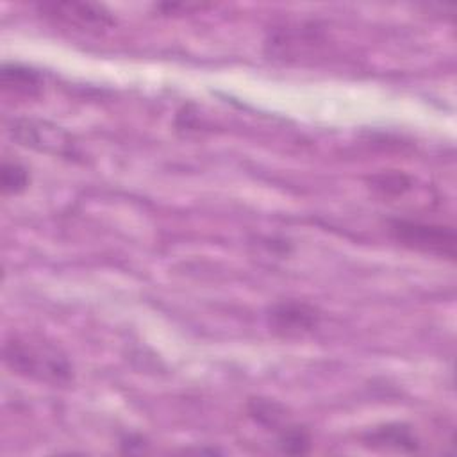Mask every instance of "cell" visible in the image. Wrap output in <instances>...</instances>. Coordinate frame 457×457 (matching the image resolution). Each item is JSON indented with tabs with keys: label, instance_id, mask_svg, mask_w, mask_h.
<instances>
[{
	"label": "cell",
	"instance_id": "6da1fadb",
	"mask_svg": "<svg viewBox=\"0 0 457 457\" xmlns=\"http://www.w3.org/2000/svg\"><path fill=\"white\" fill-rule=\"evenodd\" d=\"M5 366L25 378L50 386H68L73 380V366L68 357L50 343L14 336L4 343Z\"/></svg>",
	"mask_w": 457,
	"mask_h": 457
},
{
	"label": "cell",
	"instance_id": "7a4b0ae2",
	"mask_svg": "<svg viewBox=\"0 0 457 457\" xmlns=\"http://www.w3.org/2000/svg\"><path fill=\"white\" fill-rule=\"evenodd\" d=\"M389 234L405 248L441 259H455L457 237L455 230L448 225L423 223L416 220H391Z\"/></svg>",
	"mask_w": 457,
	"mask_h": 457
},
{
	"label": "cell",
	"instance_id": "3957f363",
	"mask_svg": "<svg viewBox=\"0 0 457 457\" xmlns=\"http://www.w3.org/2000/svg\"><path fill=\"white\" fill-rule=\"evenodd\" d=\"M37 9L45 16L80 30L102 32L116 23L112 12L105 5L93 2H43Z\"/></svg>",
	"mask_w": 457,
	"mask_h": 457
},
{
	"label": "cell",
	"instance_id": "277c9868",
	"mask_svg": "<svg viewBox=\"0 0 457 457\" xmlns=\"http://www.w3.org/2000/svg\"><path fill=\"white\" fill-rule=\"evenodd\" d=\"M320 311L302 300H280L268 309V323L271 330L284 337L312 332L320 325Z\"/></svg>",
	"mask_w": 457,
	"mask_h": 457
},
{
	"label": "cell",
	"instance_id": "5b68a950",
	"mask_svg": "<svg viewBox=\"0 0 457 457\" xmlns=\"http://www.w3.org/2000/svg\"><path fill=\"white\" fill-rule=\"evenodd\" d=\"M14 139H18L25 146H32L37 150L59 154V155H73L71 137L55 125L36 120H16L11 129Z\"/></svg>",
	"mask_w": 457,
	"mask_h": 457
},
{
	"label": "cell",
	"instance_id": "8992f818",
	"mask_svg": "<svg viewBox=\"0 0 457 457\" xmlns=\"http://www.w3.org/2000/svg\"><path fill=\"white\" fill-rule=\"evenodd\" d=\"M364 441L373 446L395 448L402 452H414L420 448V439L414 430L405 423H387L370 430L364 436Z\"/></svg>",
	"mask_w": 457,
	"mask_h": 457
},
{
	"label": "cell",
	"instance_id": "52a82bcc",
	"mask_svg": "<svg viewBox=\"0 0 457 457\" xmlns=\"http://www.w3.org/2000/svg\"><path fill=\"white\" fill-rule=\"evenodd\" d=\"M2 87L9 93L20 96H37L43 87L41 75L27 66L21 64H4L0 73Z\"/></svg>",
	"mask_w": 457,
	"mask_h": 457
},
{
	"label": "cell",
	"instance_id": "ba28073f",
	"mask_svg": "<svg viewBox=\"0 0 457 457\" xmlns=\"http://www.w3.org/2000/svg\"><path fill=\"white\" fill-rule=\"evenodd\" d=\"M250 416L264 425V427H278L280 421L286 418V411L280 403L268 398H255L248 405Z\"/></svg>",
	"mask_w": 457,
	"mask_h": 457
},
{
	"label": "cell",
	"instance_id": "9c48e42d",
	"mask_svg": "<svg viewBox=\"0 0 457 457\" xmlns=\"http://www.w3.org/2000/svg\"><path fill=\"white\" fill-rule=\"evenodd\" d=\"M29 182H30V177L25 166H21L20 162H7V161L2 164L0 184H2L4 195H18L27 189Z\"/></svg>",
	"mask_w": 457,
	"mask_h": 457
},
{
	"label": "cell",
	"instance_id": "30bf717a",
	"mask_svg": "<svg viewBox=\"0 0 457 457\" xmlns=\"http://www.w3.org/2000/svg\"><path fill=\"white\" fill-rule=\"evenodd\" d=\"M278 446H280V450L284 453H291V455L305 453L311 448L309 432L305 428H302V427H286L280 432Z\"/></svg>",
	"mask_w": 457,
	"mask_h": 457
},
{
	"label": "cell",
	"instance_id": "8fae6325",
	"mask_svg": "<svg viewBox=\"0 0 457 457\" xmlns=\"http://www.w3.org/2000/svg\"><path fill=\"white\" fill-rule=\"evenodd\" d=\"M373 187L384 195H402L411 187V180L402 173H382L373 179Z\"/></svg>",
	"mask_w": 457,
	"mask_h": 457
}]
</instances>
